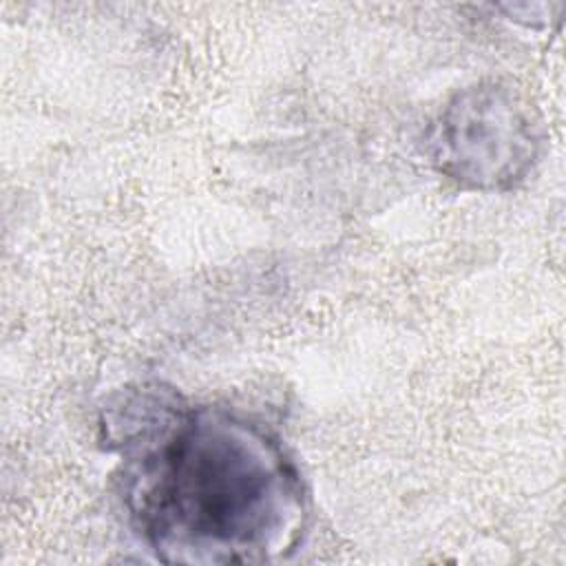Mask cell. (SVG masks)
<instances>
[{
  "label": "cell",
  "instance_id": "6da1fadb",
  "mask_svg": "<svg viewBox=\"0 0 566 566\" xmlns=\"http://www.w3.org/2000/svg\"><path fill=\"white\" fill-rule=\"evenodd\" d=\"M122 453L128 520L166 564L281 562L307 533L294 460L279 436L232 409L181 400Z\"/></svg>",
  "mask_w": 566,
  "mask_h": 566
},
{
  "label": "cell",
  "instance_id": "7a4b0ae2",
  "mask_svg": "<svg viewBox=\"0 0 566 566\" xmlns=\"http://www.w3.org/2000/svg\"><path fill=\"white\" fill-rule=\"evenodd\" d=\"M542 119L524 93L486 80L451 95L431 122L424 150L433 168L464 190L520 186L539 161Z\"/></svg>",
  "mask_w": 566,
  "mask_h": 566
}]
</instances>
